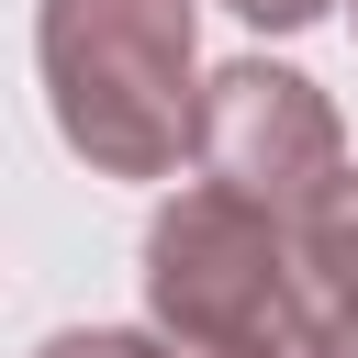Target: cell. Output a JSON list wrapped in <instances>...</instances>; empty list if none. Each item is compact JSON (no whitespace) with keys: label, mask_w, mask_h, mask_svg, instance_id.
Instances as JSON below:
<instances>
[{"label":"cell","mask_w":358,"mask_h":358,"mask_svg":"<svg viewBox=\"0 0 358 358\" xmlns=\"http://www.w3.org/2000/svg\"><path fill=\"white\" fill-rule=\"evenodd\" d=\"M34 56H45L56 134L101 179H168L179 157H201L213 78L190 45V0H45Z\"/></svg>","instance_id":"cell-1"},{"label":"cell","mask_w":358,"mask_h":358,"mask_svg":"<svg viewBox=\"0 0 358 358\" xmlns=\"http://www.w3.org/2000/svg\"><path fill=\"white\" fill-rule=\"evenodd\" d=\"M145 313L190 358H302V324H313L302 235L246 190L190 179L145 224Z\"/></svg>","instance_id":"cell-2"},{"label":"cell","mask_w":358,"mask_h":358,"mask_svg":"<svg viewBox=\"0 0 358 358\" xmlns=\"http://www.w3.org/2000/svg\"><path fill=\"white\" fill-rule=\"evenodd\" d=\"M201 168L302 235V224L347 190V168H358V157H347L336 101H324L302 67L235 56V67H213V90H201Z\"/></svg>","instance_id":"cell-3"},{"label":"cell","mask_w":358,"mask_h":358,"mask_svg":"<svg viewBox=\"0 0 358 358\" xmlns=\"http://www.w3.org/2000/svg\"><path fill=\"white\" fill-rule=\"evenodd\" d=\"M302 268H313V302H358V168H347V190L302 224Z\"/></svg>","instance_id":"cell-4"},{"label":"cell","mask_w":358,"mask_h":358,"mask_svg":"<svg viewBox=\"0 0 358 358\" xmlns=\"http://www.w3.org/2000/svg\"><path fill=\"white\" fill-rule=\"evenodd\" d=\"M302 358H358V302H313V324H302Z\"/></svg>","instance_id":"cell-5"},{"label":"cell","mask_w":358,"mask_h":358,"mask_svg":"<svg viewBox=\"0 0 358 358\" xmlns=\"http://www.w3.org/2000/svg\"><path fill=\"white\" fill-rule=\"evenodd\" d=\"M224 11H246L257 34H302V22H324L336 0H224Z\"/></svg>","instance_id":"cell-6"},{"label":"cell","mask_w":358,"mask_h":358,"mask_svg":"<svg viewBox=\"0 0 358 358\" xmlns=\"http://www.w3.org/2000/svg\"><path fill=\"white\" fill-rule=\"evenodd\" d=\"M34 358H145V336H112V324H90V336H45Z\"/></svg>","instance_id":"cell-7"},{"label":"cell","mask_w":358,"mask_h":358,"mask_svg":"<svg viewBox=\"0 0 358 358\" xmlns=\"http://www.w3.org/2000/svg\"><path fill=\"white\" fill-rule=\"evenodd\" d=\"M145 358H190V347H157V336H145Z\"/></svg>","instance_id":"cell-8"}]
</instances>
